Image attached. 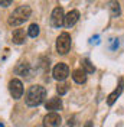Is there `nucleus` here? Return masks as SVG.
Returning a JSON list of instances; mask_svg holds the SVG:
<instances>
[{"label": "nucleus", "instance_id": "obj_1", "mask_svg": "<svg viewBox=\"0 0 124 127\" xmlns=\"http://www.w3.org/2000/svg\"><path fill=\"white\" fill-rule=\"evenodd\" d=\"M46 97V90L42 87V85H33L29 88V91L26 93V104L31 105V107H36L39 104L43 103Z\"/></svg>", "mask_w": 124, "mask_h": 127}, {"label": "nucleus", "instance_id": "obj_2", "mask_svg": "<svg viewBox=\"0 0 124 127\" xmlns=\"http://www.w3.org/2000/svg\"><path fill=\"white\" fill-rule=\"evenodd\" d=\"M31 13H32V10H31V7H29L28 4L19 6V7L10 15V17H9L7 22H9L10 26H19V25L25 23V22L31 17Z\"/></svg>", "mask_w": 124, "mask_h": 127}, {"label": "nucleus", "instance_id": "obj_3", "mask_svg": "<svg viewBox=\"0 0 124 127\" xmlns=\"http://www.w3.org/2000/svg\"><path fill=\"white\" fill-rule=\"evenodd\" d=\"M71 49V36L68 32H63L56 39V51L59 55H66Z\"/></svg>", "mask_w": 124, "mask_h": 127}, {"label": "nucleus", "instance_id": "obj_4", "mask_svg": "<svg viewBox=\"0 0 124 127\" xmlns=\"http://www.w3.org/2000/svg\"><path fill=\"white\" fill-rule=\"evenodd\" d=\"M52 75H54V78L56 81H65V79L68 78V75H69V68H68V65L63 62H59L56 66L54 68V71H52Z\"/></svg>", "mask_w": 124, "mask_h": 127}, {"label": "nucleus", "instance_id": "obj_5", "mask_svg": "<svg viewBox=\"0 0 124 127\" xmlns=\"http://www.w3.org/2000/svg\"><path fill=\"white\" fill-rule=\"evenodd\" d=\"M9 91H10V94H12V97L15 100H19L23 95V84H22V81H19L16 78L12 79L9 82Z\"/></svg>", "mask_w": 124, "mask_h": 127}, {"label": "nucleus", "instance_id": "obj_6", "mask_svg": "<svg viewBox=\"0 0 124 127\" xmlns=\"http://www.w3.org/2000/svg\"><path fill=\"white\" fill-rule=\"evenodd\" d=\"M63 9L62 7H55L54 12H52V15H51V25L54 26V28H61L62 25H63Z\"/></svg>", "mask_w": 124, "mask_h": 127}, {"label": "nucleus", "instance_id": "obj_7", "mask_svg": "<svg viewBox=\"0 0 124 127\" xmlns=\"http://www.w3.org/2000/svg\"><path fill=\"white\" fill-rule=\"evenodd\" d=\"M61 116L58 113H48L43 117V126L45 127H59L61 126Z\"/></svg>", "mask_w": 124, "mask_h": 127}, {"label": "nucleus", "instance_id": "obj_8", "mask_svg": "<svg viewBox=\"0 0 124 127\" xmlns=\"http://www.w3.org/2000/svg\"><path fill=\"white\" fill-rule=\"evenodd\" d=\"M45 108L51 113H56L58 110H62V100L58 98V97H54V98H49L45 104Z\"/></svg>", "mask_w": 124, "mask_h": 127}, {"label": "nucleus", "instance_id": "obj_9", "mask_svg": "<svg viewBox=\"0 0 124 127\" xmlns=\"http://www.w3.org/2000/svg\"><path fill=\"white\" fill-rule=\"evenodd\" d=\"M123 88H124V81H123V78H120V81H118V87H117L116 90L108 95V98H107V104H108V105H113V104L116 103V100L120 97V94L123 93Z\"/></svg>", "mask_w": 124, "mask_h": 127}, {"label": "nucleus", "instance_id": "obj_10", "mask_svg": "<svg viewBox=\"0 0 124 127\" xmlns=\"http://www.w3.org/2000/svg\"><path fill=\"white\" fill-rule=\"evenodd\" d=\"M78 19H79V12L78 10H71L69 13L65 15V17H63V25L66 28H71L78 22Z\"/></svg>", "mask_w": 124, "mask_h": 127}, {"label": "nucleus", "instance_id": "obj_11", "mask_svg": "<svg viewBox=\"0 0 124 127\" xmlns=\"http://www.w3.org/2000/svg\"><path fill=\"white\" fill-rule=\"evenodd\" d=\"M16 72L22 77H26V78H31L32 77V69H31V65L28 62H22L17 68H16Z\"/></svg>", "mask_w": 124, "mask_h": 127}, {"label": "nucleus", "instance_id": "obj_12", "mask_svg": "<svg viewBox=\"0 0 124 127\" xmlns=\"http://www.w3.org/2000/svg\"><path fill=\"white\" fill-rule=\"evenodd\" d=\"M12 38H13V42H15L16 45H20V43H23L25 40H26V33H25L23 29H15Z\"/></svg>", "mask_w": 124, "mask_h": 127}, {"label": "nucleus", "instance_id": "obj_13", "mask_svg": "<svg viewBox=\"0 0 124 127\" xmlns=\"http://www.w3.org/2000/svg\"><path fill=\"white\" fill-rule=\"evenodd\" d=\"M72 78L77 84H84L87 81V74L84 72V69H75L72 72Z\"/></svg>", "mask_w": 124, "mask_h": 127}, {"label": "nucleus", "instance_id": "obj_14", "mask_svg": "<svg viewBox=\"0 0 124 127\" xmlns=\"http://www.w3.org/2000/svg\"><path fill=\"white\" fill-rule=\"evenodd\" d=\"M82 68H84V72L85 74H93L95 71V66H94L90 59H84L82 61Z\"/></svg>", "mask_w": 124, "mask_h": 127}, {"label": "nucleus", "instance_id": "obj_15", "mask_svg": "<svg viewBox=\"0 0 124 127\" xmlns=\"http://www.w3.org/2000/svg\"><path fill=\"white\" fill-rule=\"evenodd\" d=\"M28 35L31 36V38H36L39 35V26L36 23H32L29 26V29H28Z\"/></svg>", "mask_w": 124, "mask_h": 127}, {"label": "nucleus", "instance_id": "obj_16", "mask_svg": "<svg viewBox=\"0 0 124 127\" xmlns=\"http://www.w3.org/2000/svg\"><path fill=\"white\" fill-rule=\"evenodd\" d=\"M68 88H69V85H68L66 82H59L58 87H56V91H58V94L59 95H63V94L68 93Z\"/></svg>", "mask_w": 124, "mask_h": 127}, {"label": "nucleus", "instance_id": "obj_17", "mask_svg": "<svg viewBox=\"0 0 124 127\" xmlns=\"http://www.w3.org/2000/svg\"><path fill=\"white\" fill-rule=\"evenodd\" d=\"M111 16H113V17L120 16V4H118L117 1L111 3Z\"/></svg>", "mask_w": 124, "mask_h": 127}, {"label": "nucleus", "instance_id": "obj_18", "mask_svg": "<svg viewBox=\"0 0 124 127\" xmlns=\"http://www.w3.org/2000/svg\"><path fill=\"white\" fill-rule=\"evenodd\" d=\"M65 127H79V121H78L77 117H71V119L66 121V126Z\"/></svg>", "mask_w": 124, "mask_h": 127}, {"label": "nucleus", "instance_id": "obj_19", "mask_svg": "<svg viewBox=\"0 0 124 127\" xmlns=\"http://www.w3.org/2000/svg\"><path fill=\"white\" fill-rule=\"evenodd\" d=\"M12 4V0H0V6H3V7H7Z\"/></svg>", "mask_w": 124, "mask_h": 127}, {"label": "nucleus", "instance_id": "obj_20", "mask_svg": "<svg viewBox=\"0 0 124 127\" xmlns=\"http://www.w3.org/2000/svg\"><path fill=\"white\" fill-rule=\"evenodd\" d=\"M84 127H94V126H93V123H91V121H87Z\"/></svg>", "mask_w": 124, "mask_h": 127}, {"label": "nucleus", "instance_id": "obj_21", "mask_svg": "<svg viewBox=\"0 0 124 127\" xmlns=\"http://www.w3.org/2000/svg\"><path fill=\"white\" fill-rule=\"evenodd\" d=\"M0 127H3V124H1V123H0Z\"/></svg>", "mask_w": 124, "mask_h": 127}]
</instances>
